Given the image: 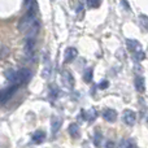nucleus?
<instances>
[{
	"label": "nucleus",
	"mask_w": 148,
	"mask_h": 148,
	"mask_svg": "<svg viewBox=\"0 0 148 148\" xmlns=\"http://www.w3.org/2000/svg\"><path fill=\"white\" fill-rule=\"evenodd\" d=\"M30 75H31L30 70L20 69L14 74V81H13V84H16V86H21V84L26 83V82L29 81V78H30Z\"/></svg>",
	"instance_id": "7ed1b4c3"
},
{
	"label": "nucleus",
	"mask_w": 148,
	"mask_h": 148,
	"mask_svg": "<svg viewBox=\"0 0 148 148\" xmlns=\"http://www.w3.org/2000/svg\"><path fill=\"white\" fill-rule=\"evenodd\" d=\"M139 20H140V23L143 27H146V30H148V17L144 14H140V17H139Z\"/></svg>",
	"instance_id": "dca6fc26"
},
{
	"label": "nucleus",
	"mask_w": 148,
	"mask_h": 148,
	"mask_svg": "<svg viewBox=\"0 0 148 148\" xmlns=\"http://www.w3.org/2000/svg\"><path fill=\"white\" fill-rule=\"evenodd\" d=\"M100 139H101V134L99 131H96L95 133V146H97V147L100 146Z\"/></svg>",
	"instance_id": "f3484780"
},
{
	"label": "nucleus",
	"mask_w": 148,
	"mask_h": 148,
	"mask_svg": "<svg viewBox=\"0 0 148 148\" xmlns=\"http://www.w3.org/2000/svg\"><path fill=\"white\" fill-rule=\"evenodd\" d=\"M99 87H100V88H105V87H108V82L104 81L101 84H99Z\"/></svg>",
	"instance_id": "aec40b11"
},
{
	"label": "nucleus",
	"mask_w": 148,
	"mask_h": 148,
	"mask_svg": "<svg viewBox=\"0 0 148 148\" xmlns=\"http://www.w3.org/2000/svg\"><path fill=\"white\" fill-rule=\"evenodd\" d=\"M123 121H125L126 125L133 126L134 123H135V121H136V114L133 112V110L126 109L125 112H123Z\"/></svg>",
	"instance_id": "20e7f679"
},
{
	"label": "nucleus",
	"mask_w": 148,
	"mask_h": 148,
	"mask_svg": "<svg viewBox=\"0 0 148 148\" xmlns=\"http://www.w3.org/2000/svg\"><path fill=\"white\" fill-rule=\"evenodd\" d=\"M35 22H36V16L26 12L25 16L21 18L20 23H18V30H20L21 33H26V31H27Z\"/></svg>",
	"instance_id": "f03ea898"
},
{
	"label": "nucleus",
	"mask_w": 148,
	"mask_h": 148,
	"mask_svg": "<svg viewBox=\"0 0 148 148\" xmlns=\"http://www.w3.org/2000/svg\"><path fill=\"white\" fill-rule=\"evenodd\" d=\"M126 44H127V48L131 53L134 55L136 60H143L144 59V52L142 49V44L139 43L138 40H134V39H127L126 40Z\"/></svg>",
	"instance_id": "f257e3e1"
},
{
	"label": "nucleus",
	"mask_w": 148,
	"mask_h": 148,
	"mask_svg": "<svg viewBox=\"0 0 148 148\" xmlns=\"http://www.w3.org/2000/svg\"><path fill=\"white\" fill-rule=\"evenodd\" d=\"M17 87H18V86L13 84V86H10L9 88L4 90V91H0V103L7 101L8 99H10V96L14 94V91H16V88H17Z\"/></svg>",
	"instance_id": "39448f33"
},
{
	"label": "nucleus",
	"mask_w": 148,
	"mask_h": 148,
	"mask_svg": "<svg viewBox=\"0 0 148 148\" xmlns=\"http://www.w3.org/2000/svg\"><path fill=\"white\" fill-rule=\"evenodd\" d=\"M103 118H104L105 121H108V122H114V121L117 120V112H116L114 109L107 108V109L103 110Z\"/></svg>",
	"instance_id": "0eeeda50"
},
{
	"label": "nucleus",
	"mask_w": 148,
	"mask_h": 148,
	"mask_svg": "<svg viewBox=\"0 0 148 148\" xmlns=\"http://www.w3.org/2000/svg\"><path fill=\"white\" fill-rule=\"evenodd\" d=\"M68 131H69V135L74 139L79 138V135H81V133H79V126L77 125V123H70L69 127H68Z\"/></svg>",
	"instance_id": "1a4fd4ad"
},
{
	"label": "nucleus",
	"mask_w": 148,
	"mask_h": 148,
	"mask_svg": "<svg viewBox=\"0 0 148 148\" xmlns=\"http://www.w3.org/2000/svg\"><path fill=\"white\" fill-rule=\"evenodd\" d=\"M62 79H64V83L66 87H69V88H73L74 87V78L69 72H66V70L62 72Z\"/></svg>",
	"instance_id": "6e6552de"
},
{
	"label": "nucleus",
	"mask_w": 148,
	"mask_h": 148,
	"mask_svg": "<svg viewBox=\"0 0 148 148\" xmlns=\"http://www.w3.org/2000/svg\"><path fill=\"white\" fill-rule=\"evenodd\" d=\"M61 127V118L59 117H52V121H51V129H52V134H56L59 131V129Z\"/></svg>",
	"instance_id": "9d476101"
},
{
	"label": "nucleus",
	"mask_w": 148,
	"mask_h": 148,
	"mask_svg": "<svg viewBox=\"0 0 148 148\" xmlns=\"http://www.w3.org/2000/svg\"><path fill=\"white\" fill-rule=\"evenodd\" d=\"M83 79L87 82V83H90V82L92 81V69H91V68L86 69V72H84V75H83Z\"/></svg>",
	"instance_id": "4468645a"
},
{
	"label": "nucleus",
	"mask_w": 148,
	"mask_h": 148,
	"mask_svg": "<svg viewBox=\"0 0 148 148\" xmlns=\"http://www.w3.org/2000/svg\"><path fill=\"white\" fill-rule=\"evenodd\" d=\"M121 148H131V140H125L121 144Z\"/></svg>",
	"instance_id": "a211bd4d"
},
{
	"label": "nucleus",
	"mask_w": 148,
	"mask_h": 148,
	"mask_svg": "<svg viewBox=\"0 0 148 148\" xmlns=\"http://www.w3.org/2000/svg\"><path fill=\"white\" fill-rule=\"evenodd\" d=\"M77 56H78V51H77L75 48H73V47H70V48H68L66 51H65L64 62H65V64H68V62H72L74 59H77Z\"/></svg>",
	"instance_id": "423d86ee"
},
{
	"label": "nucleus",
	"mask_w": 148,
	"mask_h": 148,
	"mask_svg": "<svg viewBox=\"0 0 148 148\" xmlns=\"http://www.w3.org/2000/svg\"><path fill=\"white\" fill-rule=\"evenodd\" d=\"M135 88L139 92H144L146 91V82H144L143 77H136L135 78Z\"/></svg>",
	"instance_id": "f8f14e48"
},
{
	"label": "nucleus",
	"mask_w": 148,
	"mask_h": 148,
	"mask_svg": "<svg viewBox=\"0 0 148 148\" xmlns=\"http://www.w3.org/2000/svg\"><path fill=\"white\" fill-rule=\"evenodd\" d=\"M83 116H84V118H86V121L92 122V121L96 118L97 113H96V110H95L94 108H91V109H88V110H83Z\"/></svg>",
	"instance_id": "ddd939ff"
},
{
	"label": "nucleus",
	"mask_w": 148,
	"mask_h": 148,
	"mask_svg": "<svg viewBox=\"0 0 148 148\" xmlns=\"http://www.w3.org/2000/svg\"><path fill=\"white\" fill-rule=\"evenodd\" d=\"M31 139H33L34 143H42V142L46 139V133L42 131V130H38V131H35V133L33 134Z\"/></svg>",
	"instance_id": "9b49d317"
},
{
	"label": "nucleus",
	"mask_w": 148,
	"mask_h": 148,
	"mask_svg": "<svg viewBox=\"0 0 148 148\" xmlns=\"http://www.w3.org/2000/svg\"><path fill=\"white\" fill-rule=\"evenodd\" d=\"M105 147H107V148H114V147H116V144L113 143V142H108L107 146H105Z\"/></svg>",
	"instance_id": "6ab92c4d"
},
{
	"label": "nucleus",
	"mask_w": 148,
	"mask_h": 148,
	"mask_svg": "<svg viewBox=\"0 0 148 148\" xmlns=\"http://www.w3.org/2000/svg\"><path fill=\"white\" fill-rule=\"evenodd\" d=\"M101 4V0H87V5L90 8H99Z\"/></svg>",
	"instance_id": "2eb2a0df"
}]
</instances>
